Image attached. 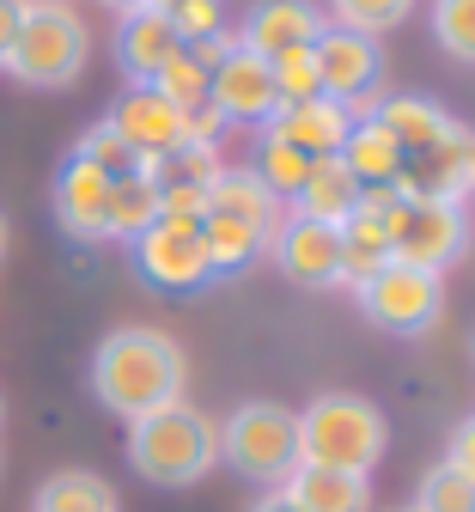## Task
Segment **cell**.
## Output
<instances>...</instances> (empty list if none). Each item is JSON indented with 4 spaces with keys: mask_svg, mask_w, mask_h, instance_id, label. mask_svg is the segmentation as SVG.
Returning a JSON list of instances; mask_svg holds the SVG:
<instances>
[{
    "mask_svg": "<svg viewBox=\"0 0 475 512\" xmlns=\"http://www.w3.org/2000/svg\"><path fill=\"white\" fill-rule=\"evenodd\" d=\"M396 512H409V506H396Z\"/></svg>",
    "mask_w": 475,
    "mask_h": 512,
    "instance_id": "7bdbcfd3",
    "label": "cell"
},
{
    "mask_svg": "<svg viewBox=\"0 0 475 512\" xmlns=\"http://www.w3.org/2000/svg\"><path fill=\"white\" fill-rule=\"evenodd\" d=\"M110 128H116V135L134 147V153H141L147 165L153 159H165L171 147H183L189 141V116L171 104V98H159L153 86H128L116 104H110V116H104Z\"/></svg>",
    "mask_w": 475,
    "mask_h": 512,
    "instance_id": "5bb4252c",
    "label": "cell"
},
{
    "mask_svg": "<svg viewBox=\"0 0 475 512\" xmlns=\"http://www.w3.org/2000/svg\"><path fill=\"white\" fill-rule=\"evenodd\" d=\"M110 13H134V7H153V0H104Z\"/></svg>",
    "mask_w": 475,
    "mask_h": 512,
    "instance_id": "74e56055",
    "label": "cell"
},
{
    "mask_svg": "<svg viewBox=\"0 0 475 512\" xmlns=\"http://www.w3.org/2000/svg\"><path fill=\"white\" fill-rule=\"evenodd\" d=\"M323 31H329V19L311 7V0H256L250 19H244V31H238V43L256 49L268 68H275V61L311 55Z\"/></svg>",
    "mask_w": 475,
    "mask_h": 512,
    "instance_id": "7c38bea8",
    "label": "cell"
},
{
    "mask_svg": "<svg viewBox=\"0 0 475 512\" xmlns=\"http://www.w3.org/2000/svg\"><path fill=\"white\" fill-rule=\"evenodd\" d=\"M208 104L226 116V122H250V128H262L268 116L281 110V92H275V68L256 55V49H244L238 37L226 43V55L214 61V80H208Z\"/></svg>",
    "mask_w": 475,
    "mask_h": 512,
    "instance_id": "30bf717a",
    "label": "cell"
},
{
    "mask_svg": "<svg viewBox=\"0 0 475 512\" xmlns=\"http://www.w3.org/2000/svg\"><path fill=\"white\" fill-rule=\"evenodd\" d=\"M354 208H360V183H354V171H348L342 159H335V153L311 165L305 189L293 196V214H305V220H323V226H342Z\"/></svg>",
    "mask_w": 475,
    "mask_h": 512,
    "instance_id": "7402d4cb",
    "label": "cell"
},
{
    "mask_svg": "<svg viewBox=\"0 0 475 512\" xmlns=\"http://www.w3.org/2000/svg\"><path fill=\"white\" fill-rule=\"evenodd\" d=\"M159 13L171 19V31L183 37V49H189V43L226 37V0H165Z\"/></svg>",
    "mask_w": 475,
    "mask_h": 512,
    "instance_id": "836d02e7",
    "label": "cell"
},
{
    "mask_svg": "<svg viewBox=\"0 0 475 512\" xmlns=\"http://www.w3.org/2000/svg\"><path fill=\"white\" fill-rule=\"evenodd\" d=\"M250 512H299V500H293V494H287V488H262V494H256V506H250Z\"/></svg>",
    "mask_w": 475,
    "mask_h": 512,
    "instance_id": "8d00e7d4",
    "label": "cell"
},
{
    "mask_svg": "<svg viewBox=\"0 0 475 512\" xmlns=\"http://www.w3.org/2000/svg\"><path fill=\"white\" fill-rule=\"evenodd\" d=\"M415 13V0H329V25L360 31V37H384Z\"/></svg>",
    "mask_w": 475,
    "mask_h": 512,
    "instance_id": "f546056e",
    "label": "cell"
},
{
    "mask_svg": "<svg viewBox=\"0 0 475 512\" xmlns=\"http://www.w3.org/2000/svg\"><path fill=\"white\" fill-rule=\"evenodd\" d=\"M311 61H317V86H323V98L348 104L354 122L372 116L378 86H384V49H378V37H360V31L329 25V31L317 37Z\"/></svg>",
    "mask_w": 475,
    "mask_h": 512,
    "instance_id": "ba28073f",
    "label": "cell"
},
{
    "mask_svg": "<svg viewBox=\"0 0 475 512\" xmlns=\"http://www.w3.org/2000/svg\"><path fill=\"white\" fill-rule=\"evenodd\" d=\"M220 458L256 488H281L299 470V415L268 397L238 403L220 427Z\"/></svg>",
    "mask_w": 475,
    "mask_h": 512,
    "instance_id": "5b68a950",
    "label": "cell"
},
{
    "mask_svg": "<svg viewBox=\"0 0 475 512\" xmlns=\"http://www.w3.org/2000/svg\"><path fill=\"white\" fill-rule=\"evenodd\" d=\"M92 61V31L67 0H25V25L13 37L7 74L37 92H67Z\"/></svg>",
    "mask_w": 475,
    "mask_h": 512,
    "instance_id": "277c9868",
    "label": "cell"
},
{
    "mask_svg": "<svg viewBox=\"0 0 475 512\" xmlns=\"http://www.w3.org/2000/svg\"><path fill=\"white\" fill-rule=\"evenodd\" d=\"M409 512H475V482L451 464V458H439L427 476H421V488H415V506Z\"/></svg>",
    "mask_w": 475,
    "mask_h": 512,
    "instance_id": "f1b7e54d",
    "label": "cell"
},
{
    "mask_svg": "<svg viewBox=\"0 0 475 512\" xmlns=\"http://www.w3.org/2000/svg\"><path fill=\"white\" fill-rule=\"evenodd\" d=\"M348 128H354L348 104H335V98H305V104H281L275 116L262 122V135H275V141H287V147H299V153H311V159H329V153H342Z\"/></svg>",
    "mask_w": 475,
    "mask_h": 512,
    "instance_id": "ac0fdd59",
    "label": "cell"
},
{
    "mask_svg": "<svg viewBox=\"0 0 475 512\" xmlns=\"http://www.w3.org/2000/svg\"><path fill=\"white\" fill-rule=\"evenodd\" d=\"M0 421H7V403H0Z\"/></svg>",
    "mask_w": 475,
    "mask_h": 512,
    "instance_id": "60d3db41",
    "label": "cell"
},
{
    "mask_svg": "<svg viewBox=\"0 0 475 512\" xmlns=\"http://www.w3.org/2000/svg\"><path fill=\"white\" fill-rule=\"evenodd\" d=\"M311 153H299V147H287V141H275V135H262V159H256V177L275 189L281 202H293L299 189H305V177H311Z\"/></svg>",
    "mask_w": 475,
    "mask_h": 512,
    "instance_id": "1f68e13d",
    "label": "cell"
},
{
    "mask_svg": "<svg viewBox=\"0 0 475 512\" xmlns=\"http://www.w3.org/2000/svg\"><path fill=\"white\" fill-rule=\"evenodd\" d=\"M335 159L354 171L360 189H396V177H402V147L384 135L372 116H360L348 128V141H342V153H335Z\"/></svg>",
    "mask_w": 475,
    "mask_h": 512,
    "instance_id": "603a6c76",
    "label": "cell"
},
{
    "mask_svg": "<svg viewBox=\"0 0 475 512\" xmlns=\"http://www.w3.org/2000/svg\"><path fill=\"white\" fill-rule=\"evenodd\" d=\"M469 165H475V128L451 122V135L415 159H402V177L396 189L402 196H445V202H463L469 196Z\"/></svg>",
    "mask_w": 475,
    "mask_h": 512,
    "instance_id": "2e32d148",
    "label": "cell"
},
{
    "mask_svg": "<svg viewBox=\"0 0 475 512\" xmlns=\"http://www.w3.org/2000/svg\"><path fill=\"white\" fill-rule=\"evenodd\" d=\"M134 269L165 293H195L201 281H214L208 269V244H201V220L159 214L141 238H134Z\"/></svg>",
    "mask_w": 475,
    "mask_h": 512,
    "instance_id": "9c48e42d",
    "label": "cell"
},
{
    "mask_svg": "<svg viewBox=\"0 0 475 512\" xmlns=\"http://www.w3.org/2000/svg\"><path fill=\"white\" fill-rule=\"evenodd\" d=\"M153 7H165V0H153Z\"/></svg>",
    "mask_w": 475,
    "mask_h": 512,
    "instance_id": "b9f144b4",
    "label": "cell"
},
{
    "mask_svg": "<svg viewBox=\"0 0 475 512\" xmlns=\"http://www.w3.org/2000/svg\"><path fill=\"white\" fill-rule=\"evenodd\" d=\"M220 171H226L220 165V147H201V141H183V147H171L165 159L147 165V177L159 189V208L165 214H183V220L208 214V189H214Z\"/></svg>",
    "mask_w": 475,
    "mask_h": 512,
    "instance_id": "9a60e30c",
    "label": "cell"
},
{
    "mask_svg": "<svg viewBox=\"0 0 475 512\" xmlns=\"http://www.w3.org/2000/svg\"><path fill=\"white\" fill-rule=\"evenodd\" d=\"M0 256H7V220H0Z\"/></svg>",
    "mask_w": 475,
    "mask_h": 512,
    "instance_id": "f35d334b",
    "label": "cell"
},
{
    "mask_svg": "<svg viewBox=\"0 0 475 512\" xmlns=\"http://www.w3.org/2000/svg\"><path fill=\"white\" fill-rule=\"evenodd\" d=\"M177 49H183V37L171 31V19L159 7L122 13V25H116V68L128 74V86H153L177 61Z\"/></svg>",
    "mask_w": 475,
    "mask_h": 512,
    "instance_id": "e0dca14e",
    "label": "cell"
},
{
    "mask_svg": "<svg viewBox=\"0 0 475 512\" xmlns=\"http://www.w3.org/2000/svg\"><path fill=\"white\" fill-rule=\"evenodd\" d=\"M49 202H55V220H61L67 238H80V244H104L110 238V177L92 171L80 153H67L55 165Z\"/></svg>",
    "mask_w": 475,
    "mask_h": 512,
    "instance_id": "4fadbf2b",
    "label": "cell"
},
{
    "mask_svg": "<svg viewBox=\"0 0 475 512\" xmlns=\"http://www.w3.org/2000/svg\"><path fill=\"white\" fill-rule=\"evenodd\" d=\"M31 512H116V488L98 470H55L43 476Z\"/></svg>",
    "mask_w": 475,
    "mask_h": 512,
    "instance_id": "d4e9b609",
    "label": "cell"
},
{
    "mask_svg": "<svg viewBox=\"0 0 475 512\" xmlns=\"http://www.w3.org/2000/svg\"><path fill=\"white\" fill-rule=\"evenodd\" d=\"M384 452H390V427H384V409L372 397L323 391L299 409V464L372 476Z\"/></svg>",
    "mask_w": 475,
    "mask_h": 512,
    "instance_id": "3957f363",
    "label": "cell"
},
{
    "mask_svg": "<svg viewBox=\"0 0 475 512\" xmlns=\"http://www.w3.org/2000/svg\"><path fill=\"white\" fill-rule=\"evenodd\" d=\"M128 464L153 488H195L220 464V421L201 415L195 403L153 409L141 421H128Z\"/></svg>",
    "mask_w": 475,
    "mask_h": 512,
    "instance_id": "7a4b0ae2",
    "label": "cell"
},
{
    "mask_svg": "<svg viewBox=\"0 0 475 512\" xmlns=\"http://www.w3.org/2000/svg\"><path fill=\"white\" fill-rule=\"evenodd\" d=\"M463 250H469V214H463V202L396 196V208H390V256H396V263H415V269L445 275Z\"/></svg>",
    "mask_w": 475,
    "mask_h": 512,
    "instance_id": "52a82bcc",
    "label": "cell"
},
{
    "mask_svg": "<svg viewBox=\"0 0 475 512\" xmlns=\"http://www.w3.org/2000/svg\"><path fill=\"white\" fill-rule=\"evenodd\" d=\"M201 244H208V269L214 275H244L250 263L268 256V244L256 232H244L238 220H220V214H201Z\"/></svg>",
    "mask_w": 475,
    "mask_h": 512,
    "instance_id": "484cf974",
    "label": "cell"
},
{
    "mask_svg": "<svg viewBox=\"0 0 475 512\" xmlns=\"http://www.w3.org/2000/svg\"><path fill=\"white\" fill-rule=\"evenodd\" d=\"M433 43L475 68V0H433Z\"/></svg>",
    "mask_w": 475,
    "mask_h": 512,
    "instance_id": "d6a6232c",
    "label": "cell"
},
{
    "mask_svg": "<svg viewBox=\"0 0 475 512\" xmlns=\"http://www.w3.org/2000/svg\"><path fill=\"white\" fill-rule=\"evenodd\" d=\"M74 153H80V159H86L92 171H104L110 183H116V177H134V171H147V159H141V153H134V147H128V141L116 135V128H110V122H92V128H86V135L74 141Z\"/></svg>",
    "mask_w": 475,
    "mask_h": 512,
    "instance_id": "83f0119b",
    "label": "cell"
},
{
    "mask_svg": "<svg viewBox=\"0 0 475 512\" xmlns=\"http://www.w3.org/2000/svg\"><path fill=\"white\" fill-rule=\"evenodd\" d=\"M159 214H165V208H159V189H153L147 171H134V177H116V183H110V238H128V244H134Z\"/></svg>",
    "mask_w": 475,
    "mask_h": 512,
    "instance_id": "4316f807",
    "label": "cell"
},
{
    "mask_svg": "<svg viewBox=\"0 0 475 512\" xmlns=\"http://www.w3.org/2000/svg\"><path fill=\"white\" fill-rule=\"evenodd\" d=\"M390 263V214L378 208H354L342 220V281L360 287L366 275H378Z\"/></svg>",
    "mask_w": 475,
    "mask_h": 512,
    "instance_id": "cb8c5ba5",
    "label": "cell"
},
{
    "mask_svg": "<svg viewBox=\"0 0 475 512\" xmlns=\"http://www.w3.org/2000/svg\"><path fill=\"white\" fill-rule=\"evenodd\" d=\"M469 189H475V165H469Z\"/></svg>",
    "mask_w": 475,
    "mask_h": 512,
    "instance_id": "ab89813d",
    "label": "cell"
},
{
    "mask_svg": "<svg viewBox=\"0 0 475 512\" xmlns=\"http://www.w3.org/2000/svg\"><path fill=\"white\" fill-rule=\"evenodd\" d=\"M354 299H360V311L372 317L384 336H427L439 317H445V281L433 269L396 263V256H390L378 275H366L354 287Z\"/></svg>",
    "mask_w": 475,
    "mask_h": 512,
    "instance_id": "8992f818",
    "label": "cell"
},
{
    "mask_svg": "<svg viewBox=\"0 0 475 512\" xmlns=\"http://www.w3.org/2000/svg\"><path fill=\"white\" fill-rule=\"evenodd\" d=\"M19 25H25V0H0V68H7V55H13Z\"/></svg>",
    "mask_w": 475,
    "mask_h": 512,
    "instance_id": "d590c367",
    "label": "cell"
},
{
    "mask_svg": "<svg viewBox=\"0 0 475 512\" xmlns=\"http://www.w3.org/2000/svg\"><path fill=\"white\" fill-rule=\"evenodd\" d=\"M208 80H214V68H208V61H201L195 49H177V61H171V68L153 80V92H159V98H171V104L189 116V110H201V104H208Z\"/></svg>",
    "mask_w": 475,
    "mask_h": 512,
    "instance_id": "4dcf8cb0",
    "label": "cell"
},
{
    "mask_svg": "<svg viewBox=\"0 0 475 512\" xmlns=\"http://www.w3.org/2000/svg\"><path fill=\"white\" fill-rule=\"evenodd\" d=\"M372 122L402 147V159H415V153H427V147H439V141L451 135V122H457V116H445L433 98L396 92V98H378V104H372Z\"/></svg>",
    "mask_w": 475,
    "mask_h": 512,
    "instance_id": "ffe728a7",
    "label": "cell"
},
{
    "mask_svg": "<svg viewBox=\"0 0 475 512\" xmlns=\"http://www.w3.org/2000/svg\"><path fill=\"white\" fill-rule=\"evenodd\" d=\"M275 263L293 287L305 293H323L342 281V226H323V220H305V214H287L281 232H275Z\"/></svg>",
    "mask_w": 475,
    "mask_h": 512,
    "instance_id": "8fae6325",
    "label": "cell"
},
{
    "mask_svg": "<svg viewBox=\"0 0 475 512\" xmlns=\"http://www.w3.org/2000/svg\"><path fill=\"white\" fill-rule=\"evenodd\" d=\"M183 384H189V360L153 324H122L92 354V391L116 421H141L153 409L183 403Z\"/></svg>",
    "mask_w": 475,
    "mask_h": 512,
    "instance_id": "6da1fadb",
    "label": "cell"
},
{
    "mask_svg": "<svg viewBox=\"0 0 475 512\" xmlns=\"http://www.w3.org/2000/svg\"><path fill=\"white\" fill-rule=\"evenodd\" d=\"M445 458H451V464H457V470H463V476L475 482V415L451 427V452H445Z\"/></svg>",
    "mask_w": 475,
    "mask_h": 512,
    "instance_id": "e575fe53",
    "label": "cell"
},
{
    "mask_svg": "<svg viewBox=\"0 0 475 512\" xmlns=\"http://www.w3.org/2000/svg\"><path fill=\"white\" fill-rule=\"evenodd\" d=\"M208 214L238 220V226L256 232L262 244H275V232H281V220H287V202H281L256 171H220L214 189H208Z\"/></svg>",
    "mask_w": 475,
    "mask_h": 512,
    "instance_id": "d6986e66",
    "label": "cell"
},
{
    "mask_svg": "<svg viewBox=\"0 0 475 512\" xmlns=\"http://www.w3.org/2000/svg\"><path fill=\"white\" fill-rule=\"evenodd\" d=\"M281 488L299 500V512H372V476H354V470L299 464Z\"/></svg>",
    "mask_w": 475,
    "mask_h": 512,
    "instance_id": "44dd1931",
    "label": "cell"
}]
</instances>
